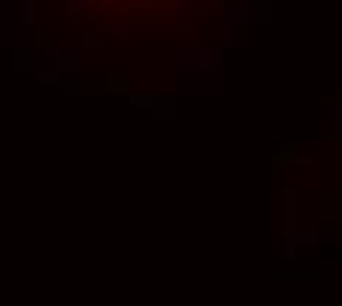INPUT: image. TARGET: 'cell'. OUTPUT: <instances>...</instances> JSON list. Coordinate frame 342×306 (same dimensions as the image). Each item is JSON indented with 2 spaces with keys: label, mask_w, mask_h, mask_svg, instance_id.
Here are the masks:
<instances>
[{
  "label": "cell",
  "mask_w": 342,
  "mask_h": 306,
  "mask_svg": "<svg viewBox=\"0 0 342 306\" xmlns=\"http://www.w3.org/2000/svg\"><path fill=\"white\" fill-rule=\"evenodd\" d=\"M97 3H151V0H97Z\"/></svg>",
  "instance_id": "6da1fadb"
}]
</instances>
